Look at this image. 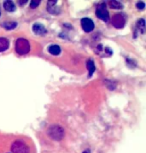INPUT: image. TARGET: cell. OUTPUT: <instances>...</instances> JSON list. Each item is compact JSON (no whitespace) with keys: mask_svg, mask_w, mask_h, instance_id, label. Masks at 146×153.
<instances>
[{"mask_svg":"<svg viewBox=\"0 0 146 153\" xmlns=\"http://www.w3.org/2000/svg\"><path fill=\"white\" fill-rule=\"evenodd\" d=\"M137 29H138V31L140 33H143L144 32V27H145V21L143 19H140L138 22H137V25H136Z\"/></svg>","mask_w":146,"mask_h":153,"instance_id":"5bb4252c","label":"cell"},{"mask_svg":"<svg viewBox=\"0 0 146 153\" xmlns=\"http://www.w3.org/2000/svg\"><path fill=\"white\" fill-rule=\"evenodd\" d=\"M39 4H40V1H34V0H33V1L30 2V7L31 8H36Z\"/></svg>","mask_w":146,"mask_h":153,"instance_id":"9a60e30c","label":"cell"},{"mask_svg":"<svg viewBox=\"0 0 146 153\" xmlns=\"http://www.w3.org/2000/svg\"><path fill=\"white\" fill-rule=\"evenodd\" d=\"M47 135L49 136V138L56 141H59V140L63 139L64 137V130L61 126H58V125H51L47 130Z\"/></svg>","mask_w":146,"mask_h":153,"instance_id":"6da1fadb","label":"cell"},{"mask_svg":"<svg viewBox=\"0 0 146 153\" xmlns=\"http://www.w3.org/2000/svg\"><path fill=\"white\" fill-rule=\"evenodd\" d=\"M84 153H89V151H85Z\"/></svg>","mask_w":146,"mask_h":153,"instance_id":"e0dca14e","label":"cell"},{"mask_svg":"<svg viewBox=\"0 0 146 153\" xmlns=\"http://www.w3.org/2000/svg\"><path fill=\"white\" fill-rule=\"evenodd\" d=\"M86 66H87V69H88V72H89L88 76L89 77L92 76L93 73H94V71H95V64H94V62H93V60L89 59L86 63Z\"/></svg>","mask_w":146,"mask_h":153,"instance_id":"30bf717a","label":"cell"},{"mask_svg":"<svg viewBox=\"0 0 146 153\" xmlns=\"http://www.w3.org/2000/svg\"><path fill=\"white\" fill-rule=\"evenodd\" d=\"M136 7L138 8L139 10H143L145 8V4L143 3V2H138V3L136 4Z\"/></svg>","mask_w":146,"mask_h":153,"instance_id":"2e32d148","label":"cell"},{"mask_svg":"<svg viewBox=\"0 0 146 153\" xmlns=\"http://www.w3.org/2000/svg\"><path fill=\"white\" fill-rule=\"evenodd\" d=\"M9 47V41L7 38H4V37H0V52H3L5 50L8 49Z\"/></svg>","mask_w":146,"mask_h":153,"instance_id":"ba28073f","label":"cell"},{"mask_svg":"<svg viewBox=\"0 0 146 153\" xmlns=\"http://www.w3.org/2000/svg\"><path fill=\"white\" fill-rule=\"evenodd\" d=\"M48 51H49V53L53 54V55H58V54H60V52H61V48L58 45H51L48 47Z\"/></svg>","mask_w":146,"mask_h":153,"instance_id":"8fae6325","label":"cell"},{"mask_svg":"<svg viewBox=\"0 0 146 153\" xmlns=\"http://www.w3.org/2000/svg\"><path fill=\"white\" fill-rule=\"evenodd\" d=\"M2 26H3L5 29H7V30H12V29H14L16 26H17V23H16V22H14V21L4 22L3 24H2Z\"/></svg>","mask_w":146,"mask_h":153,"instance_id":"7c38bea8","label":"cell"},{"mask_svg":"<svg viewBox=\"0 0 146 153\" xmlns=\"http://www.w3.org/2000/svg\"><path fill=\"white\" fill-rule=\"evenodd\" d=\"M12 153H29V148L22 141H15L11 146Z\"/></svg>","mask_w":146,"mask_h":153,"instance_id":"277c9868","label":"cell"},{"mask_svg":"<svg viewBox=\"0 0 146 153\" xmlns=\"http://www.w3.org/2000/svg\"><path fill=\"white\" fill-rule=\"evenodd\" d=\"M96 16L99 19L103 20V21L107 22L109 20V14H108V11L106 9V4L105 3H101L97 6L96 8Z\"/></svg>","mask_w":146,"mask_h":153,"instance_id":"3957f363","label":"cell"},{"mask_svg":"<svg viewBox=\"0 0 146 153\" xmlns=\"http://www.w3.org/2000/svg\"><path fill=\"white\" fill-rule=\"evenodd\" d=\"M81 26L86 33H89L94 29V22L89 18H83L81 20Z\"/></svg>","mask_w":146,"mask_h":153,"instance_id":"8992f818","label":"cell"},{"mask_svg":"<svg viewBox=\"0 0 146 153\" xmlns=\"http://www.w3.org/2000/svg\"><path fill=\"white\" fill-rule=\"evenodd\" d=\"M111 23L115 28L121 29L125 25V17L122 14H115V15L112 17Z\"/></svg>","mask_w":146,"mask_h":153,"instance_id":"5b68a950","label":"cell"},{"mask_svg":"<svg viewBox=\"0 0 146 153\" xmlns=\"http://www.w3.org/2000/svg\"><path fill=\"white\" fill-rule=\"evenodd\" d=\"M32 29H33V32L37 35L46 34V29H45V27L43 26L42 24H40V23H36V24H34L32 27Z\"/></svg>","mask_w":146,"mask_h":153,"instance_id":"52a82bcc","label":"cell"},{"mask_svg":"<svg viewBox=\"0 0 146 153\" xmlns=\"http://www.w3.org/2000/svg\"><path fill=\"white\" fill-rule=\"evenodd\" d=\"M15 50L19 55H25L30 51V44L25 38H18L15 42Z\"/></svg>","mask_w":146,"mask_h":153,"instance_id":"7a4b0ae2","label":"cell"},{"mask_svg":"<svg viewBox=\"0 0 146 153\" xmlns=\"http://www.w3.org/2000/svg\"><path fill=\"white\" fill-rule=\"evenodd\" d=\"M3 6H4V9L8 12H13V11H15V9H16L15 4H14L12 1H9V0L4 2Z\"/></svg>","mask_w":146,"mask_h":153,"instance_id":"9c48e42d","label":"cell"},{"mask_svg":"<svg viewBox=\"0 0 146 153\" xmlns=\"http://www.w3.org/2000/svg\"><path fill=\"white\" fill-rule=\"evenodd\" d=\"M109 6L111 8H113V9H121L123 7V5L120 2L116 1V0H111V1H109Z\"/></svg>","mask_w":146,"mask_h":153,"instance_id":"4fadbf2b","label":"cell"}]
</instances>
